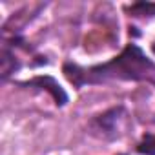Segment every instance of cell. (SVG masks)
<instances>
[{
  "label": "cell",
  "instance_id": "obj_1",
  "mask_svg": "<svg viewBox=\"0 0 155 155\" xmlns=\"http://www.w3.org/2000/svg\"><path fill=\"white\" fill-rule=\"evenodd\" d=\"M62 73L77 90L86 84L97 86L115 81L155 84V62L133 42L128 44L119 57L102 64L84 68L75 62H66L62 66Z\"/></svg>",
  "mask_w": 155,
  "mask_h": 155
},
{
  "label": "cell",
  "instance_id": "obj_2",
  "mask_svg": "<svg viewBox=\"0 0 155 155\" xmlns=\"http://www.w3.org/2000/svg\"><path fill=\"white\" fill-rule=\"evenodd\" d=\"M131 128V117L124 106H115L110 108L95 117L90 119L88 122V131L99 140L113 142L122 139Z\"/></svg>",
  "mask_w": 155,
  "mask_h": 155
},
{
  "label": "cell",
  "instance_id": "obj_3",
  "mask_svg": "<svg viewBox=\"0 0 155 155\" xmlns=\"http://www.w3.org/2000/svg\"><path fill=\"white\" fill-rule=\"evenodd\" d=\"M20 86H28V88H38V90H44V91H48L49 95H51V99L55 101V104L57 106H64L66 102H68V93L62 90V86L53 79V77H49V75H38V77H35V79H31V81H26V82H18Z\"/></svg>",
  "mask_w": 155,
  "mask_h": 155
},
{
  "label": "cell",
  "instance_id": "obj_4",
  "mask_svg": "<svg viewBox=\"0 0 155 155\" xmlns=\"http://www.w3.org/2000/svg\"><path fill=\"white\" fill-rule=\"evenodd\" d=\"M0 64H2V81H6L9 75H13L15 71L20 69L18 58L15 57V53L11 51V48L6 46V44L2 48V53H0Z\"/></svg>",
  "mask_w": 155,
  "mask_h": 155
},
{
  "label": "cell",
  "instance_id": "obj_5",
  "mask_svg": "<svg viewBox=\"0 0 155 155\" xmlns=\"http://www.w3.org/2000/svg\"><path fill=\"white\" fill-rule=\"evenodd\" d=\"M126 11L137 18H153L155 17V2H135L126 6Z\"/></svg>",
  "mask_w": 155,
  "mask_h": 155
},
{
  "label": "cell",
  "instance_id": "obj_6",
  "mask_svg": "<svg viewBox=\"0 0 155 155\" xmlns=\"http://www.w3.org/2000/svg\"><path fill=\"white\" fill-rule=\"evenodd\" d=\"M137 151L140 155H155V133H146L137 144Z\"/></svg>",
  "mask_w": 155,
  "mask_h": 155
},
{
  "label": "cell",
  "instance_id": "obj_7",
  "mask_svg": "<svg viewBox=\"0 0 155 155\" xmlns=\"http://www.w3.org/2000/svg\"><path fill=\"white\" fill-rule=\"evenodd\" d=\"M151 51H153V55H155V42L151 44Z\"/></svg>",
  "mask_w": 155,
  "mask_h": 155
}]
</instances>
